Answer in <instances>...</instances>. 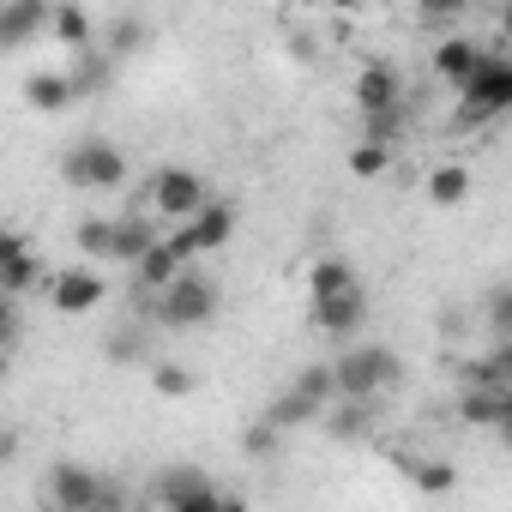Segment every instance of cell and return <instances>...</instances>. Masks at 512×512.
<instances>
[{"instance_id": "23", "label": "cell", "mask_w": 512, "mask_h": 512, "mask_svg": "<svg viewBox=\"0 0 512 512\" xmlns=\"http://www.w3.org/2000/svg\"><path fill=\"white\" fill-rule=\"evenodd\" d=\"M368 404H374V398H344V410H338V416H320V422H326L338 440H368V434H374V410H368Z\"/></svg>"}, {"instance_id": "9", "label": "cell", "mask_w": 512, "mask_h": 512, "mask_svg": "<svg viewBox=\"0 0 512 512\" xmlns=\"http://www.w3.org/2000/svg\"><path fill=\"white\" fill-rule=\"evenodd\" d=\"M458 416H464V428H494V434H506V428H512V386H464Z\"/></svg>"}, {"instance_id": "25", "label": "cell", "mask_w": 512, "mask_h": 512, "mask_svg": "<svg viewBox=\"0 0 512 512\" xmlns=\"http://www.w3.org/2000/svg\"><path fill=\"white\" fill-rule=\"evenodd\" d=\"M350 284H356V272L344 260H314V272H308V296H332V290H350Z\"/></svg>"}, {"instance_id": "14", "label": "cell", "mask_w": 512, "mask_h": 512, "mask_svg": "<svg viewBox=\"0 0 512 512\" xmlns=\"http://www.w3.org/2000/svg\"><path fill=\"white\" fill-rule=\"evenodd\" d=\"M157 235H163V229H157V217H145V211H139V217H109V260L133 266Z\"/></svg>"}, {"instance_id": "24", "label": "cell", "mask_w": 512, "mask_h": 512, "mask_svg": "<svg viewBox=\"0 0 512 512\" xmlns=\"http://www.w3.org/2000/svg\"><path fill=\"white\" fill-rule=\"evenodd\" d=\"M404 476H410L422 494H452V482H458V470H452V464H434V458H416V464L404 458Z\"/></svg>"}, {"instance_id": "18", "label": "cell", "mask_w": 512, "mask_h": 512, "mask_svg": "<svg viewBox=\"0 0 512 512\" xmlns=\"http://www.w3.org/2000/svg\"><path fill=\"white\" fill-rule=\"evenodd\" d=\"M25 103H31L37 115H61V109L73 103V91H67V73H55V67L31 73V79H25Z\"/></svg>"}, {"instance_id": "36", "label": "cell", "mask_w": 512, "mask_h": 512, "mask_svg": "<svg viewBox=\"0 0 512 512\" xmlns=\"http://www.w3.org/2000/svg\"><path fill=\"white\" fill-rule=\"evenodd\" d=\"M326 7H332V13H362L368 0H326Z\"/></svg>"}, {"instance_id": "32", "label": "cell", "mask_w": 512, "mask_h": 512, "mask_svg": "<svg viewBox=\"0 0 512 512\" xmlns=\"http://www.w3.org/2000/svg\"><path fill=\"white\" fill-rule=\"evenodd\" d=\"M416 7H422V19H434V25H452V19H464L470 0H416Z\"/></svg>"}, {"instance_id": "7", "label": "cell", "mask_w": 512, "mask_h": 512, "mask_svg": "<svg viewBox=\"0 0 512 512\" xmlns=\"http://www.w3.org/2000/svg\"><path fill=\"white\" fill-rule=\"evenodd\" d=\"M308 320H314V332H326V338H356L362 320H368V296H362L356 284H350V290H332V296H314Z\"/></svg>"}, {"instance_id": "28", "label": "cell", "mask_w": 512, "mask_h": 512, "mask_svg": "<svg viewBox=\"0 0 512 512\" xmlns=\"http://www.w3.org/2000/svg\"><path fill=\"white\" fill-rule=\"evenodd\" d=\"M386 163H392V145H380V139H362L350 151V175H386Z\"/></svg>"}, {"instance_id": "2", "label": "cell", "mask_w": 512, "mask_h": 512, "mask_svg": "<svg viewBox=\"0 0 512 512\" xmlns=\"http://www.w3.org/2000/svg\"><path fill=\"white\" fill-rule=\"evenodd\" d=\"M458 91H464L458 127H464V121H494V115H506V109H512V61H506V55H482Z\"/></svg>"}, {"instance_id": "16", "label": "cell", "mask_w": 512, "mask_h": 512, "mask_svg": "<svg viewBox=\"0 0 512 512\" xmlns=\"http://www.w3.org/2000/svg\"><path fill=\"white\" fill-rule=\"evenodd\" d=\"M476 61H482V49H476V43H470L464 31H458V37H446V43L434 49V73H440V79H446L452 91H458V85L470 79V67H476Z\"/></svg>"}, {"instance_id": "20", "label": "cell", "mask_w": 512, "mask_h": 512, "mask_svg": "<svg viewBox=\"0 0 512 512\" xmlns=\"http://www.w3.org/2000/svg\"><path fill=\"white\" fill-rule=\"evenodd\" d=\"M320 416H326V410H320L308 392H296V386H290L284 398H272V404H266V422H272L278 434H284V428H308V422H320Z\"/></svg>"}, {"instance_id": "6", "label": "cell", "mask_w": 512, "mask_h": 512, "mask_svg": "<svg viewBox=\"0 0 512 512\" xmlns=\"http://www.w3.org/2000/svg\"><path fill=\"white\" fill-rule=\"evenodd\" d=\"M205 205V181L193 175V169H157V181H151V211L163 217V223H181V217H193Z\"/></svg>"}, {"instance_id": "35", "label": "cell", "mask_w": 512, "mask_h": 512, "mask_svg": "<svg viewBox=\"0 0 512 512\" xmlns=\"http://www.w3.org/2000/svg\"><path fill=\"white\" fill-rule=\"evenodd\" d=\"M19 247H31V235H19V229H0V260H13Z\"/></svg>"}, {"instance_id": "34", "label": "cell", "mask_w": 512, "mask_h": 512, "mask_svg": "<svg viewBox=\"0 0 512 512\" xmlns=\"http://www.w3.org/2000/svg\"><path fill=\"white\" fill-rule=\"evenodd\" d=\"M19 296H7V290H0V350H7L13 344V332H19V308H13Z\"/></svg>"}, {"instance_id": "4", "label": "cell", "mask_w": 512, "mask_h": 512, "mask_svg": "<svg viewBox=\"0 0 512 512\" xmlns=\"http://www.w3.org/2000/svg\"><path fill=\"white\" fill-rule=\"evenodd\" d=\"M61 175H67L73 187H85V193H103V187H121V181H127V157H121V145H109V139H79V145L67 151Z\"/></svg>"}, {"instance_id": "26", "label": "cell", "mask_w": 512, "mask_h": 512, "mask_svg": "<svg viewBox=\"0 0 512 512\" xmlns=\"http://www.w3.org/2000/svg\"><path fill=\"white\" fill-rule=\"evenodd\" d=\"M296 392H308V398H314V404L326 410V404L338 398V380H332V362H314V368H302V374H296Z\"/></svg>"}, {"instance_id": "1", "label": "cell", "mask_w": 512, "mask_h": 512, "mask_svg": "<svg viewBox=\"0 0 512 512\" xmlns=\"http://www.w3.org/2000/svg\"><path fill=\"white\" fill-rule=\"evenodd\" d=\"M217 314V284L205 278V272H193V260L157 290V326H175V332H187V326H205Z\"/></svg>"}, {"instance_id": "37", "label": "cell", "mask_w": 512, "mask_h": 512, "mask_svg": "<svg viewBox=\"0 0 512 512\" xmlns=\"http://www.w3.org/2000/svg\"><path fill=\"white\" fill-rule=\"evenodd\" d=\"M0 380H7V350H0Z\"/></svg>"}, {"instance_id": "22", "label": "cell", "mask_w": 512, "mask_h": 512, "mask_svg": "<svg viewBox=\"0 0 512 512\" xmlns=\"http://www.w3.org/2000/svg\"><path fill=\"white\" fill-rule=\"evenodd\" d=\"M43 284V260H37V247H19L13 260H0V290L7 296H25Z\"/></svg>"}, {"instance_id": "21", "label": "cell", "mask_w": 512, "mask_h": 512, "mask_svg": "<svg viewBox=\"0 0 512 512\" xmlns=\"http://www.w3.org/2000/svg\"><path fill=\"white\" fill-rule=\"evenodd\" d=\"M428 199H434L440 211L464 205V199H470V169H464V163H440V169H428Z\"/></svg>"}, {"instance_id": "10", "label": "cell", "mask_w": 512, "mask_h": 512, "mask_svg": "<svg viewBox=\"0 0 512 512\" xmlns=\"http://www.w3.org/2000/svg\"><path fill=\"white\" fill-rule=\"evenodd\" d=\"M103 296H109L103 272H85V266H73V272H55V284H49V302H55V314H91Z\"/></svg>"}, {"instance_id": "12", "label": "cell", "mask_w": 512, "mask_h": 512, "mask_svg": "<svg viewBox=\"0 0 512 512\" xmlns=\"http://www.w3.org/2000/svg\"><path fill=\"white\" fill-rule=\"evenodd\" d=\"M49 31V0H0V49H25Z\"/></svg>"}, {"instance_id": "8", "label": "cell", "mask_w": 512, "mask_h": 512, "mask_svg": "<svg viewBox=\"0 0 512 512\" xmlns=\"http://www.w3.org/2000/svg\"><path fill=\"white\" fill-rule=\"evenodd\" d=\"M181 235H187V247H193V260H199V253H217V247L235 235V205L205 199L193 217H181Z\"/></svg>"}, {"instance_id": "15", "label": "cell", "mask_w": 512, "mask_h": 512, "mask_svg": "<svg viewBox=\"0 0 512 512\" xmlns=\"http://www.w3.org/2000/svg\"><path fill=\"white\" fill-rule=\"evenodd\" d=\"M181 266H187V260L175 253V241H169V235H157V241L139 253V260H133V272H139V284H145V290H163Z\"/></svg>"}, {"instance_id": "17", "label": "cell", "mask_w": 512, "mask_h": 512, "mask_svg": "<svg viewBox=\"0 0 512 512\" xmlns=\"http://www.w3.org/2000/svg\"><path fill=\"white\" fill-rule=\"evenodd\" d=\"M79 61H73V73H67V91L73 97H97L103 85H109V73H115V55H97L91 43L85 49H73Z\"/></svg>"}, {"instance_id": "5", "label": "cell", "mask_w": 512, "mask_h": 512, "mask_svg": "<svg viewBox=\"0 0 512 512\" xmlns=\"http://www.w3.org/2000/svg\"><path fill=\"white\" fill-rule=\"evenodd\" d=\"M151 500H157V506H169V512H223V506H229V500H223V494L193 470V464L163 470V482L151 488Z\"/></svg>"}, {"instance_id": "31", "label": "cell", "mask_w": 512, "mask_h": 512, "mask_svg": "<svg viewBox=\"0 0 512 512\" xmlns=\"http://www.w3.org/2000/svg\"><path fill=\"white\" fill-rule=\"evenodd\" d=\"M145 43V25L139 19H115V31H109V55H133Z\"/></svg>"}, {"instance_id": "33", "label": "cell", "mask_w": 512, "mask_h": 512, "mask_svg": "<svg viewBox=\"0 0 512 512\" xmlns=\"http://www.w3.org/2000/svg\"><path fill=\"white\" fill-rule=\"evenodd\" d=\"M488 326L506 338V326H512V290H494V296H488Z\"/></svg>"}, {"instance_id": "13", "label": "cell", "mask_w": 512, "mask_h": 512, "mask_svg": "<svg viewBox=\"0 0 512 512\" xmlns=\"http://www.w3.org/2000/svg\"><path fill=\"white\" fill-rule=\"evenodd\" d=\"M398 103H404V79H398V67L368 61V67L356 73V109H362V115H380V109H398Z\"/></svg>"}, {"instance_id": "19", "label": "cell", "mask_w": 512, "mask_h": 512, "mask_svg": "<svg viewBox=\"0 0 512 512\" xmlns=\"http://www.w3.org/2000/svg\"><path fill=\"white\" fill-rule=\"evenodd\" d=\"M49 37L61 49H85L91 43V13L79 7V0H61V7H49Z\"/></svg>"}, {"instance_id": "29", "label": "cell", "mask_w": 512, "mask_h": 512, "mask_svg": "<svg viewBox=\"0 0 512 512\" xmlns=\"http://www.w3.org/2000/svg\"><path fill=\"white\" fill-rule=\"evenodd\" d=\"M151 386H157L163 398H187V392H193V374H187V368H175V362H163V368L151 374Z\"/></svg>"}, {"instance_id": "11", "label": "cell", "mask_w": 512, "mask_h": 512, "mask_svg": "<svg viewBox=\"0 0 512 512\" xmlns=\"http://www.w3.org/2000/svg\"><path fill=\"white\" fill-rule=\"evenodd\" d=\"M49 500L61 512H91V506H103V482L85 464H55L49 470Z\"/></svg>"}, {"instance_id": "3", "label": "cell", "mask_w": 512, "mask_h": 512, "mask_svg": "<svg viewBox=\"0 0 512 512\" xmlns=\"http://www.w3.org/2000/svg\"><path fill=\"white\" fill-rule=\"evenodd\" d=\"M398 374H404V368H398V356H392L386 344H356V350H344V356L332 362V380H338L344 398H380Z\"/></svg>"}, {"instance_id": "30", "label": "cell", "mask_w": 512, "mask_h": 512, "mask_svg": "<svg viewBox=\"0 0 512 512\" xmlns=\"http://www.w3.org/2000/svg\"><path fill=\"white\" fill-rule=\"evenodd\" d=\"M241 446H247V458H266V452H278V428L260 416V422H253V428L241 434Z\"/></svg>"}, {"instance_id": "27", "label": "cell", "mask_w": 512, "mask_h": 512, "mask_svg": "<svg viewBox=\"0 0 512 512\" xmlns=\"http://www.w3.org/2000/svg\"><path fill=\"white\" fill-rule=\"evenodd\" d=\"M73 241H79L85 260H109V217H79Z\"/></svg>"}]
</instances>
